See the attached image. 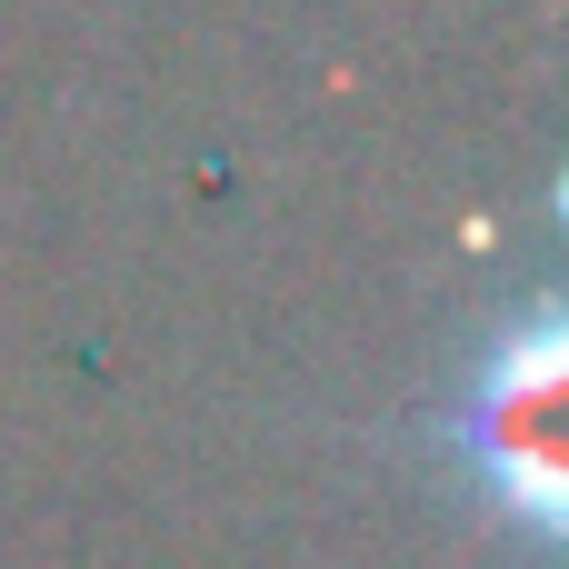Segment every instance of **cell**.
<instances>
[{
	"label": "cell",
	"mask_w": 569,
	"mask_h": 569,
	"mask_svg": "<svg viewBox=\"0 0 569 569\" xmlns=\"http://www.w3.org/2000/svg\"><path fill=\"white\" fill-rule=\"evenodd\" d=\"M550 410H560V330L530 320L510 350H490V380H480V400H470V450H480V470H490L530 520L560 510V440H550Z\"/></svg>",
	"instance_id": "6da1fadb"
}]
</instances>
